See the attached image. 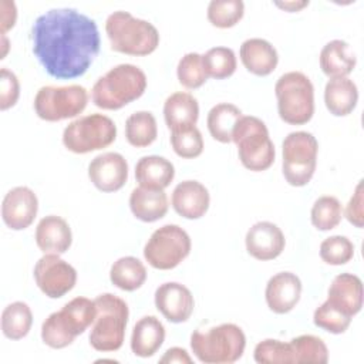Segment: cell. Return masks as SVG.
<instances>
[{"instance_id": "obj_1", "label": "cell", "mask_w": 364, "mask_h": 364, "mask_svg": "<svg viewBox=\"0 0 364 364\" xmlns=\"http://www.w3.org/2000/svg\"><path fill=\"white\" fill-rule=\"evenodd\" d=\"M31 40L38 63L57 80L84 75L101 44L97 23L75 9H51L38 16Z\"/></svg>"}, {"instance_id": "obj_2", "label": "cell", "mask_w": 364, "mask_h": 364, "mask_svg": "<svg viewBox=\"0 0 364 364\" xmlns=\"http://www.w3.org/2000/svg\"><path fill=\"white\" fill-rule=\"evenodd\" d=\"M145 90L146 75L139 67L118 64L95 81L91 98L98 108L112 111L138 100Z\"/></svg>"}, {"instance_id": "obj_3", "label": "cell", "mask_w": 364, "mask_h": 364, "mask_svg": "<svg viewBox=\"0 0 364 364\" xmlns=\"http://www.w3.org/2000/svg\"><path fill=\"white\" fill-rule=\"evenodd\" d=\"M95 301L87 297L70 300L60 311L51 313L41 324V340L46 346L60 350L70 346L94 323Z\"/></svg>"}, {"instance_id": "obj_4", "label": "cell", "mask_w": 364, "mask_h": 364, "mask_svg": "<svg viewBox=\"0 0 364 364\" xmlns=\"http://www.w3.org/2000/svg\"><path fill=\"white\" fill-rule=\"evenodd\" d=\"M105 33L111 48L128 55H148L159 46L156 27L124 10L114 11L107 17Z\"/></svg>"}, {"instance_id": "obj_5", "label": "cell", "mask_w": 364, "mask_h": 364, "mask_svg": "<svg viewBox=\"0 0 364 364\" xmlns=\"http://www.w3.org/2000/svg\"><path fill=\"white\" fill-rule=\"evenodd\" d=\"M243 330L233 323H223L206 330H195L191 336V348L196 358L205 364H230L245 351Z\"/></svg>"}, {"instance_id": "obj_6", "label": "cell", "mask_w": 364, "mask_h": 364, "mask_svg": "<svg viewBox=\"0 0 364 364\" xmlns=\"http://www.w3.org/2000/svg\"><path fill=\"white\" fill-rule=\"evenodd\" d=\"M94 301L97 314L90 330V344L97 351H117L122 347L125 337L128 304L112 293H102Z\"/></svg>"}, {"instance_id": "obj_7", "label": "cell", "mask_w": 364, "mask_h": 364, "mask_svg": "<svg viewBox=\"0 0 364 364\" xmlns=\"http://www.w3.org/2000/svg\"><path fill=\"white\" fill-rule=\"evenodd\" d=\"M232 141L236 144L242 165L253 172L269 169L274 162V145L266 124L253 115H242L233 128Z\"/></svg>"}, {"instance_id": "obj_8", "label": "cell", "mask_w": 364, "mask_h": 364, "mask_svg": "<svg viewBox=\"0 0 364 364\" xmlns=\"http://www.w3.org/2000/svg\"><path fill=\"white\" fill-rule=\"evenodd\" d=\"M279 117L290 125H303L314 114V87L300 71H289L276 81Z\"/></svg>"}, {"instance_id": "obj_9", "label": "cell", "mask_w": 364, "mask_h": 364, "mask_svg": "<svg viewBox=\"0 0 364 364\" xmlns=\"http://www.w3.org/2000/svg\"><path fill=\"white\" fill-rule=\"evenodd\" d=\"M115 138V122L102 114L80 117L70 122L63 132L64 146L74 154H88L107 148Z\"/></svg>"}, {"instance_id": "obj_10", "label": "cell", "mask_w": 364, "mask_h": 364, "mask_svg": "<svg viewBox=\"0 0 364 364\" xmlns=\"http://www.w3.org/2000/svg\"><path fill=\"white\" fill-rule=\"evenodd\" d=\"M283 175L289 185H307L316 171L318 142L316 136L306 131L290 132L282 146Z\"/></svg>"}, {"instance_id": "obj_11", "label": "cell", "mask_w": 364, "mask_h": 364, "mask_svg": "<svg viewBox=\"0 0 364 364\" xmlns=\"http://www.w3.org/2000/svg\"><path fill=\"white\" fill-rule=\"evenodd\" d=\"M88 102V92L82 85L41 87L34 97L36 114L48 122H57L80 115Z\"/></svg>"}, {"instance_id": "obj_12", "label": "cell", "mask_w": 364, "mask_h": 364, "mask_svg": "<svg viewBox=\"0 0 364 364\" xmlns=\"http://www.w3.org/2000/svg\"><path fill=\"white\" fill-rule=\"evenodd\" d=\"M191 246L186 230L178 225H164L145 243L144 257L154 269L171 270L188 257Z\"/></svg>"}, {"instance_id": "obj_13", "label": "cell", "mask_w": 364, "mask_h": 364, "mask_svg": "<svg viewBox=\"0 0 364 364\" xmlns=\"http://www.w3.org/2000/svg\"><path fill=\"white\" fill-rule=\"evenodd\" d=\"M34 280L47 297L60 299L75 286L77 270L60 255L44 253L34 266Z\"/></svg>"}, {"instance_id": "obj_14", "label": "cell", "mask_w": 364, "mask_h": 364, "mask_svg": "<svg viewBox=\"0 0 364 364\" xmlns=\"http://www.w3.org/2000/svg\"><path fill=\"white\" fill-rule=\"evenodd\" d=\"M88 178L101 192H117L128 179V162L118 152L97 155L88 165Z\"/></svg>"}, {"instance_id": "obj_15", "label": "cell", "mask_w": 364, "mask_h": 364, "mask_svg": "<svg viewBox=\"0 0 364 364\" xmlns=\"http://www.w3.org/2000/svg\"><path fill=\"white\" fill-rule=\"evenodd\" d=\"M38 199L27 186H16L10 189L1 203V218L7 228L23 230L28 228L37 215Z\"/></svg>"}, {"instance_id": "obj_16", "label": "cell", "mask_w": 364, "mask_h": 364, "mask_svg": "<svg viewBox=\"0 0 364 364\" xmlns=\"http://www.w3.org/2000/svg\"><path fill=\"white\" fill-rule=\"evenodd\" d=\"M155 306L168 321L183 323L191 317L195 301L186 286L178 282H166L155 290Z\"/></svg>"}, {"instance_id": "obj_17", "label": "cell", "mask_w": 364, "mask_h": 364, "mask_svg": "<svg viewBox=\"0 0 364 364\" xmlns=\"http://www.w3.org/2000/svg\"><path fill=\"white\" fill-rule=\"evenodd\" d=\"M247 253L257 260H272L282 255L286 239L280 228L272 222H257L245 237Z\"/></svg>"}, {"instance_id": "obj_18", "label": "cell", "mask_w": 364, "mask_h": 364, "mask_svg": "<svg viewBox=\"0 0 364 364\" xmlns=\"http://www.w3.org/2000/svg\"><path fill=\"white\" fill-rule=\"evenodd\" d=\"M301 296V282L291 272H280L272 276L266 284L264 297L267 307L276 314L291 311Z\"/></svg>"}, {"instance_id": "obj_19", "label": "cell", "mask_w": 364, "mask_h": 364, "mask_svg": "<svg viewBox=\"0 0 364 364\" xmlns=\"http://www.w3.org/2000/svg\"><path fill=\"white\" fill-rule=\"evenodd\" d=\"M172 208L185 219H199L208 209L210 196L205 185L198 181H182L172 192Z\"/></svg>"}, {"instance_id": "obj_20", "label": "cell", "mask_w": 364, "mask_h": 364, "mask_svg": "<svg viewBox=\"0 0 364 364\" xmlns=\"http://www.w3.org/2000/svg\"><path fill=\"white\" fill-rule=\"evenodd\" d=\"M327 301L353 318L363 307L361 279L353 273L337 274L328 287Z\"/></svg>"}, {"instance_id": "obj_21", "label": "cell", "mask_w": 364, "mask_h": 364, "mask_svg": "<svg viewBox=\"0 0 364 364\" xmlns=\"http://www.w3.org/2000/svg\"><path fill=\"white\" fill-rule=\"evenodd\" d=\"M73 242V233L65 219L57 215L44 216L36 228V243L43 253H65Z\"/></svg>"}, {"instance_id": "obj_22", "label": "cell", "mask_w": 364, "mask_h": 364, "mask_svg": "<svg viewBox=\"0 0 364 364\" xmlns=\"http://www.w3.org/2000/svg\"><path fill=\"white\" fill-rule=\"evenodd\" d=\"M245 68L259 77L272 74L279 63L276 48L264 38H247L242 43L239 51Z\"/></svg>"}, {"instance_id": "obj_23", "label": "cell", "mask_w": 364, "mask_h": 364, "mask_svg": "<svg viewBox=\"0 0 364 364\" xmlns=\"http://www.w3.org/2000/svg\"><path fill=\"white\" fill-rule=\"evenodd\" d=\"M129 208L136 219L151 223L166 215L168 196L164 189L138 186L129 195Z\"/></svg>"}, {"instance_id": "obj_24", "label": "cell", "mask_w": 364, "mask_h": 364, "mask_svg": "<svg viewBox=\"0 0 364 364\" xmlns=\"http://www.w3.org/2000/svg\"><path fill=\"white\" fill-rule=\"evenodd\" d=\"M165 340V327L155 316L139 318L131 334V350L136 357H152Z\"/></svg>"}, {"instance_id": "obj_25", "label": "cell", "mask_w": 364, "mask_h": 364, "mask_svg": "<svg viewBox=\"0 0 364 364\" xmlns=\"http://www.w3.org/2000/svg\"><path fill=\"white\" fill-rule=\"evenodd\" d=\"M199 117V104L189 92H173L164 104L165 124L171 131L195 127Z\"/></svg>"}, {"instance_id": "obj_26", "label": "cell", "mask_w": 364, "mask_h": 364, "mask_svg": "<svg viewBox=\"0 0 364 364\" xmlns=\"http://www.w3.org/2000/svg\"><path fill=\"white\" fill-rule=\"evenodd\" d=\"M355 63L354 53L343 40L328 41L320 51V68L330 80L347 77L354 70Z\"/></svg>"}, {"instance_id": "obj_27", "label": "cell", "mask_w": 364, "mask_h": 364, "mask_svg": "<svg viewBox=\"0 0 364 364\" xmlns=\"http://www.w3.org/2000/svg\"><path fill=\"white\" fill-rule=\"evenodd\" d=\"M175 176V168L171 161L159 155L142 156L135 165V179L139 186L165 189Z\"/></svg>"}, {"instance_id": "obj_28", "label": "cell", "mask_w": 364, "mask_h": 364, "mask_svg": "<svg viewBox=\"0 0 364 364\" xmlns=\"http://www.w3.org/2000/svg\"><path fill=\"white\" fill-rule=\"evenodd\" d=\"M358 101V88L348 77L331 78L324 88V102L330 114L346 117L353 112Z\"/></svg>"}, {"instance_id": "obj_29", "label": "cell", "mask_w": 364, "mask_h": 364, "mask_svg": "<svg viewBox=\"0 0 364 364\" xmlns=\"http://www.w3.org/2000/svg\"><path fill=\"white\" fill-rule=\"evenodd\" d=\"M109 280L121 290L134 291L145 283L146 269L139 259L134 256H124L112 263Z\"/></svg>"}, {"instance_id": "obj_30", "label": "cell", "mask_w": 364, "mask_h": 364, "mask_svg": "<svg viewBox=\"0 0 364 364\" xmlns=\"http://www.w3.org/2000/svg\"><path fill=\"white\" fill-rule=\"evenodd\" d=\"M242 115V111L230 102H220L213 105L208 112L206 118L209 134L213 139L222 144L232 142V132L235 124Z\"/></svg>"}, {"instance_id": "obj_31", "label": "cell", "mask_w": 364, "mask_h": 364, "mask_svg": "<svg viewBox=\"0 0 364 364\" xmlns=\"http://www.w3.org/2000/svg\"><path fill=\"white\" fill-rule=\"evenodd\" d=\"M158 136L156 119L149 111H136L125 121V138L135 148L149 146Z\"/></svg>"}, {"instance_id": "obj_32", "label": "cell", "mask_w": 364, "mask_h": 364, "mask_svg": "<svg viewBox=\"0 0 364 364\" xmlns=\"http://www.w3.org/2000/svg\"><path fill=\"white\" fill-rule=\"evenodd\" d=\"M33 324V313L27 303L13 301L1 313V331L10 340L26 337Z\"/></svg>"}, {"instance_id": "obj_33", "label": "cell", "mask_w": 364, "mask_h": 364, "mask_svg": "<svg viewBox=\"0 0 364 364\" xmlns=\"http://www.w3.org/2000/svg\"><path fill=\"white\" fill-rule=\"evenodd\" d=\"M206 75L215 80L230 77L237 67L236 55L229 47H213L202 55Z\"/></svg>"}, {"instance_id": "obj_34", "label": "cell", "mask_w": 364, "mask_h": 364, "mask_svg": "<svg viewBox=\"0 0 364 364\" xmlns=\"http://www.w3.org/2000/svg\"><path fill=\"white\" fill-rule=\"evenodd\" d=\"M343 206L336 196L324 195L316 199L313 203L310 219L316 229L318 230H331L341 222Z\"/></svg>"}, {"instance_id": "obj_35", "label": "cell", "mask_w": 364, "mask_h": 364, "mask_svg": "<svg viewBox=\"0 0 364 364\" xmlns=\"http://www.w3.org/2000/svg\"><path fill=\"white\" fill-rule=\"evenodd\" d=\"M294 363H317L328 361V350L320 337L313 334H303L290 340Z\"/></svg>"}, {"instance_id": "obj_36", "label": "cell", "mask_w": 364, "mask_h": 364, "mask_svg": "<svg viewBox=\"0 0 364 364\" xmlns=\"http://www.w3.org/2000/svg\"><path fill=\"white\" fill-rule=\"evenodd\" d=\"M208 20L218 28H230L236 26L245 14L242 0H212L208 6Z\"/></svg>"}, {"instance_id": "obj_37", "label": "cell", "mask_w": 364, "mask_h": 364, "mask_svg": "<svg viewBox=\"0 0 364 364\" xmlns=\"http://www.w3.org/2000/svg\"><path fill=\"white\" fill-rule=\"evenodd\" d=\"M176 75L178 81L188 90H196L202 87L208 80L202 55L198 53L185 54L178 63Z\"/></svg>"}, {"instance_id": "obj_38", "label": "cell", "mask_w": 364, "mask_h": 364, "mask_svg": "<svg viewBox=\"0 0 364 364\" xmlns=\"http://www.w3.org/2000/svg\"><path fill=\"white\" fill-rule=\"evenodd\" d=\"M255 361L259 364H290L294 363L290 343L266 338L256 344L253 351Z\"/></svg>"}, {"instance_id": "obj_39", "label": "cell", "mask_w": 364, "mask_h": 364, "mask_svg": "<svg viewBox=\"0 0 364 364\" xmlns=\"http://www.w3.org/2000/svg\"><path fill=\"white\" fill-rule=\"evenodd\" d=\"M171 145L175 154L185 159L198 158L203 151V138L196 127L171 131Z\"/></svg>"}, {"instance_id": "obj_40", "label": "cell", "mask_w": 364, "mask_h": 364, "mask_svg": "<svg viewBox=\"0 0 364 364\" xmlns=\"http://www.w3.org/2000/svg\"><path fill=\"white\" fill-rule=\"evenodd\" d=\"M354 256V245L347 236L334 235L324 239L320 245V257L327 264L340 266L350 262Z\"/></svg>"}, {"instance_id": "obj_41", "label": "cell", "mask_w": 364, "mask_h": 364, "mask_svg": "<svg viewBox=\"0 0 364 364\" xmlns=\"http://www.w3.org/2000/svg\"><path fill=\"white\" fill-rule=\"evenodd\" d=\"M313 321L317 327L331 333V334H341L344 333L350 323L351 317L341 313L338 309H336L333 304H330L327 300L320 304L313 314Z\"/></svg>"}, {"instance_id": "obj_42", "label": "cell", "mask_w": 364, "mask_h": 364, "mask_svg": "<svg viewBox=\"0 0 364 364\" xmlns=\"http://www.w3.org/2000/svg\"><path fill=\"white\" fill-rule=\"evenodd\" d=\"M20 95V82L13 71L3 67L0 70V109L6 111L16 105Z\"/></svg>"}, {"instance_id": "obj_43", "label": "cell", "mask_w": 364, "mask_h": 364, "mask_svg": "<svg viewBox=\"0 0 364 364\" xmlns=\"http://www.w3.org/2000/svg\"><path fill=\"white\" fill-rule=\"evenodd\" d=\"M344 215L347 220L355 228L364 226V205H363V181H360L354 189L353 196L350 198Z\"/></svg>"}, {"instance_id": "obj_44", "label": "cell", "mask_w": 364, "mask_h": 364, "mask_svg": "<svg viewBox=\"0 0 364 364\" xmlns=\"http://www.w3.org/2000/svg\"><path fill=\"white\" fill-rule=\"evenodd\" d=\"M17 20V7L14 1L1 0L0 1V34H6L14 27Z\"/></svg>"}, {"instance_id": "obj_45", "label": "cell", "mask_w": 364, "mask_h": 364, "mask_svg": "<svg viewBox=\"0 0 364 364\" xmlns=\"http://www.w3.org/2000/svg\"><path fill=\"white\" fill-rule=\"evenodd\" d=\"M159 363H186V364H191L192 363V358L191 355L188 354V351L185 348H181V347H172V348H168L165 351V354L159 358Z\"/></svg>"}, {"instance_id": "obj_46", "label": "cell", "mask_w": 364, "mask_h": 364, "mask_svg": "<svg viewBox=\"0 0 364 364\" xmlns=\"http://www.w3.org/2000/svg\"><path fill=\"white\" fill-rule=\"evenodd\" d=\"M274 4L280 9H283V10H287V11H299L303 7L309 6V1H284V3L276 1Z\"/></svg>"}, {"instance_id": "obj_47", "label": "cell", "mask_w": 364, "mask_h": 364, "mask_svg": "<svg viewBox=\"0 0 364 364\" xmlns=\"http://www.w3.org/2000/svg\"><path fill=\"white\" fill-rule=\"evenodd\" d=\"M1 57L0 58H4L6 54H7V50H9V40L6 37V34H1Z\"/></svg>"}]
</instances>
